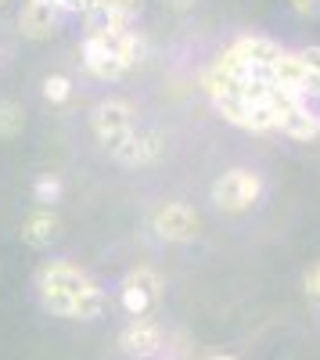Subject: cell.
<instances>
[{
    "instance_id": "cell-9",
    "label": "cell",
    "mask_w": 320,
    "mask_h": 360,
    "mask_svg": "<svg viewBox=\"0 0 320 360\" xmlns=\"http://www.w3.org/2000/svg\"><path fill=\"white\" fill-rule=\"evenodd\" d=\"M83 65H86V72H91V76H98V79H123L133 65L130 62H123V58L119 54H112L108 47H101L98 40H91V37H86L83 40Z\"/></svg>"
},
{
    "instance_id": "cell-8",
    "label": "cell",
    "mask_w": 320,
    "mask_h": 360,
    "mask_svg": "<svg viewBox=\"0 0 320 360\" xmlns=\"http://www.w3.org/2000/svg\"><path fill=\"white\" fill-rule=\"evenodd\" d=\"M62 234V217L54 213V205H36L18 227V238L29 245V249H47L58 242Z\"/></svg>"
},
{
    "instance_id": "cell-6",
    "label": "cell",
    "mask_w": 320,
    "mask_h": 360,
    "mask_svg": "<svg viewBox=\"0 0 320 360\" xmlns=\"http://www.w3.org/2000/svg\"><path fill=\"white\" fill-rule=\"evenodd\" d=\"M119 346H123V353L133 356V360H152V356L162 353L166 335H162V328H159L155 321L133 317V321L123 328V332H119Z\"/></svg>"
},
{
    "instance_id": "cell-10",
    "label": "cell",
    "mask_w": 320,
    "mask_h": 360,
    "mask_svg": "<svg viewBox=\"0 0 320 360\" xmlns=\"http://www.w3.org/2000/svg\"><path fill=\"white\" fill-rule=\"evenodd\" d=\"M144 11V0H98L86 11L91 25H133Z\"/></svg>"
},
{
    "instance_id": "cell-2",
    "label": "cell",
    "mask_w": 320,
    "mask_h": 360,
    "mask_svg": "<svg viewBox=\"0 0 320 360\" xmlns=\"http://www.w3.org/2000/svg\"><path fill=\"white\" fill-rule=\"evenodd\" d=\"M259 198H263V176L255 169L234 166L213 180V202L223 213H248Z\"/></svg>"
},
{
    "instance_id": "cell-7",
    "label": "cell",
    "mask_w": 320,
    "mask_h": 360,
    "mask_svg": "<svg viewBox=\"0 0 320 360\" xmlns=\"http://www.w3.org/2000/svg\"><path fill=\"white\" fill-rule=\"evenodd\" d=\"M162 155V134L159 130H133L123 144L112 148V159L119 166H152Z\"/></svg>"
},
{
    "instance_id": "cell-4",
    "label": "cell",
    "mask_w": 320,
    "mask_h": 360,
    "mask_svg": "<svg viewBox=\"0 0 320 360\" xmlns=\"http://www.w3.org/2000/svg\"><path fill=\"white\" fill-rule=\"evenodd\" d=\"M91 130H94V137L108 148V152L115 144H123L133 134V108H130V101H123V98L98 101L94 112H91Z\"/></svg>"
},
{
    "instance_id": "cell-17",
    "label": "cell",
    "mask_w": 320,
    "mask_h": 360,
    "mask_svg": "<svg viewBox=\"0 0 320 360\" xmlns=\"http://www.w3.org/2000/svg\"><path fill=\"white\" fill-rule=\"evenodd\" d=\"M306 292L320 303V263H313V266L306 270Z\"/></svg>"
},
{
    "instance_id": "cell-20",
    "label": "cell",
    "mask_w": 320,
    "mask_h": 360,
    "mask_svg": "<svg viewBox=\"0 0 320 360\" xmlns=\"http://www.w3.org/2000/svg\"><path fill=\"white\" fill-rule=\"evenodd\" d=\"M4 4H8V0H0V8H4Z\"/></svg>"
},
{
    "instance_id": "cell-14",
    "label": "cell",
    "mask_w": 320,
    "mask_h": 360,
    "mask_svg": "<svg viewBox=\"0 0 320 360\" xmlns=\"http://www.w3.org/2000/svg\"><path fill=\"white\" fill-rule=\"evenodd\" d=\"M33 198L40 205H54L58 198H62V180H58V176H40L33 184Z\"/></svg>"
},
{
    "instance_id": "cell-5",
    "label": "cell",
    "mask_w": 320,
    "mask_h": 360,
    "mask_svg": "<svg viewBox=\"0 0 320 360\" xmlns=\"http://www.w3.org/2000/svg\"><path fill=\"white\" fill-rule=\"evenodd\" d=\"M62 8L51 4V0H25L18 11V33L25 40H51L58 29H62Z\"/></svg>"
},
{
    "instance_id": "cell-19",
    "label": "cell",
    "mask_w": 320,
    "mask_h": 360,
    "mask_svg": "<svg viewBox=\"0 0 320 360\" xmlns=\"http://www.w3.org/2000/svg\"><path fill=\"white\" fill-rule=\"evenodd\" d=\"M209 360H238V356H230V353H216V356H209Z\"/></svg>"
},
{
    "instance_id": "cell-18",
    "label": "cell",
    "mask_w": 320,
    "mask_h": 360,
    "mask_svg": "<svg viewBox=\"0 0 320 360\" xmlns=\"http://www.w3.org/2000/svg\"><path fill=\"white\" fill-rule=\"evenodd\" d=\"M162 4H166L169 11H180V15H184V11H194V8H198V0H162Z\"/></svg>"
},
{
    "instance_id": "cell-1",
    "label": "cell",
    "mask_w": 320,
    "mask_h": 360,
    "mask_svg": "<svg viewBox=\"0 0 320 360\" xmlns=\"http://www.w3.org/2000/svg\"><path fill=\"white\" fill-rule=\"evenodd\" d=\"M36 292L51 314L69 317V321H94L105 314V303H108L105 288L86 270L65 259H51L36 270Z\"/></svg>"
},
{
    "instance_id": "cell-15",
    "label": "cell",
    "mask_w": 320,
    "mask_h": 360,
    "mask_svg": "<svg viewBox=\"0 0 320 360\" xmlns=\"http://www.w3.org/2000/svg\"><path fill=\"white\" fill-rule=\"evenodd\" d=\"M288 4L302 18H320V0H288Z\"/></svg>"
},
{
    "instance_id": "cell-11",
    "label": "cell",
    "mask_w": 320,
    "mask_h": 360,
    "mask_svg": "<svg viewBox=\"0 0 320 360\" xmlns=\"http://www.w3.org/2000/svg\"><path fill=\"white\" fill-rule=\"evenodd\" d=\"M25 130V112L18 101H0V141H11Z\"/></svg>"
},
{
    "instance_id": "cell-13",
    "label": "cell",
    "mask_w": 320,
    "mask_h": 360,
    "mask_svg": "<svg viewBox=\"0 0 320 360\" xmlns=\"http://www.w3.org/2000/svg\"><path fill=\"white\" fill-rule=\"evenodd\" d=\"M44 98H47L51 105H65V101L72 98V79H69L65 72H51V76L44 79Z\"/></svg>"
},
{
    "instance_id": "cell-16",
    "label": "cell",
    "mask_w": 320,
    "mask_h": 360,
    "mask_svg": "<svg viewBox=\"0 0 320 360\" xmlns=\"http://www.w3.org/2000/svg\"><path fill=\"white\" fill-rule=\"evenodd\" d=\"M299 54H302V62H306V69H309V72H313V76L320 79V44H309V47H302Z\"/></svg>"
},
{
    "instance_id": "cell-3",
    "label": "cell",
    "mask_w": 320,
    "mask_h": 360,
    "mask_svg": "<svg viewBox=\"0 0 320 360\" xmlns=\"http://www.w3.org/2000/svg\"><path fill=\"white\" fill-rule=\"evenodd\" d=\"M152 231H155V238H162L169 245H184V242H194L198 238L201 217L187 202H166L152 213Z\"/></svg>"
},
{
    "instance_id": "cell-12",
    "label": "cell",
    "mask_w": 320,
    "mask_h": 360,
    "mask_svg": "<svg viewBox=\"0 0 320 360\" xmlns=\"http://www.w3.org/2000/svg\"><path fill=\"white\" fill-rule=\"evenodd\" d=\"M123 285L140 288L144 295H152V299H159V292H162V278H159V270H152V266H133L130 274L123 278Z\"/></svg>"
}]
</instances>
